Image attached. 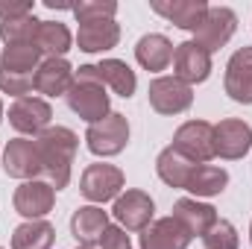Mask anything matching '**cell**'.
<instances>
[{
  "instance_id": "cell-1",
  "label": "cell",
  "mask_w": 252,
  "mask_h": 249,
  "mask_svg": "<svg viewBox=\"0 0 252 249\" xmlns=\"http://www.w3.org/2000/svg\"><path fill=\"white\" fill-rule=\"evenodd\" d=\"M38 153H41V167L50 179V185L56 190L67 187L70 182V167H73V156L79 147V138L67 129V126H50L38 135Z\"/></svg>"
},
{
  "instance_id": "cell-2",
  "label": "cell",
  "mask_w": 252,
  "mask_h": 249,
  "mask_svg": "<svg viewBox=\"0 0 252 249\" xmlns=\"http://www.w3.org/2000/svg\"><path fill=\"white\" fill-rule=\"evenodd\" d=\"M64 97H67L70 112H76L88 124H97V121L109 118V94H106V85L97 82V79L73 76V85Z\"/></svg>"
},
{
  "instance_id": "cell-3",
  "label": "cell",
  "mask_w": 252,
  "mask_h": 249,
  "mask_svg": "<svg viewBox=\"0 0 252 249\" xmlns=\"http://www.w3.org/2000/svg\"><path fill=\"white\" fill-rule=\"evenodd\" d=\"M85 144L94 156H118L124 153V147L129 144V124L124 115L112 112L109 118L97 121L88 126L85 132Z\"/></svg>"
},
{
  "instance_id": "cell-4",
  "label": "cell",
  "mask_w": 252,
  "mask_h": 249,
  "mask_svg": "<svg viewBox=\"0 0 252 249\" xmlns=\"http://www.w3.org/2000/svg\"><path fill=\"white\" fill-rule=\"evenodd\" d=\"M173 150L193 164H205L208 158H214V126L205 121L182 124L173 135Z\"/></svg>"
},
{
  "instance_id": "cell-5",
  "label": "cell",
  "mask_w": 252,
  "mask_h": 249,
  "mask_svg": "<svg viewBox=\"0 0 252 249\" xmlns=\"http://www.w3.org/2000/svg\"><path fill=\"white\" fill-rule=\"evenodd\" d=\"M235 30H238V15H235L229 6H208L202 24L193 30V32H196L193 41H196L199 47H205L208 53H214V50H220V47L235 35Z\"/></svg>"
},
{
  "instance_id": "cell-6",
  "label": "cell",
  "mask_w": 252,
  "mask_h": 249,
  "mask_svg": "<svg viewBox=\"0 0 252 249\" xmlns=\"http://www.w3.org/2000/svg\"><path fill=\"white\" fill-rule=\"evenodd\" d=\"M147 97H150V106L158 115H182V112H188L190 103H193L190 85H185L176 76H158V79H153Z\"/></svg>"
},
{
  "instance_id": "cell-7",
  "label": "cell",
  "mask_w": 252,
  "mask_h": 249,
  "mask_svg": "<svg viewBox=\"0 0 252 249\" xmlns=\"http://www.w3.org/2000/svg\"><path fill=\"white\" fill-rule=\"evenodd\" d=\"M3 170L6 176L12 179H35L38 173H44L41 167V153H38V144L30 141V138H15L9 141L6 153H3Z\"/></svg>"
},
{
  "instance_id": "cell-8",
  "label": "cell",
  "mask_w": 252,
  "mask_h": 249,
  "mask_svg": "<svg viewBox=\"0 0 252 249\" xmlns=\"http://www.w3.org/2000/svg\"><path fill=\"white\" fill-rule=\"evenodd\" d=\"M76 76H88V79H97L103 85H112L118 97L129 100L138 88V79H135V70L121 59H103L100 64H82L76 70Z\"/></svg>"
},
{
  "instance_id": "cell-9",
  "label": "cell",
  "mask_w": 252,
  "mask_h": 249,
  "mask_svg": "<svg viewBox=\"0 0 252 249\" xmlns=\"http://www.w3.org/2000/svg\"><path fill=\"white\" fill-rule=\"evenodd\" d=\"M121 187H124V173L115 164H88L79 182L82 196L91 202H109L121 193Z\"/></svg>"
},
{
  "instance_id": "cell-10",
  "label": "cell",
  "mask_w": 252,
  "mask_h": 249,
  "mask_svg": "<svg viewBox=\"0 0 252 249\" xmlns=\"http://www.w3.org/2000/svg\"><path fill=\"white\" fill-rule=\"evenodd\" d=\"M173 76L182 79L185 85H196L205 82L211 73V53L205 47H199L196 41H182L173 50Z\"/></svg>"
},
{
  "instance_id": "cell-11",
  "label": "cell",
  "mask_w": 252,
  "mask_h": 249,
  "mask_svg": "<svg viewBox=\"0 0 252 249\" xmlns=\"http://www.w3.org/2000/svg\"><path fill=\"white\" fill-rule=\"evenodd\" d=\"M112 214L121 226H126V232H144L156 214V202L144 190H126L124 196L115 199Z\"/></svg>"
},
{
  "instance_id": "cell-12",
  "label": "cell",
  "mask_w": 252,
  "mask_h": 249,
  "mask_svg": "<svg viewBox=\"0 0 252 249\" xmlns=\"http://www.w3.org/2000/svg\"><path fill=\"white\" fill-rule=\"evenodd\" d=\"M50 118H53V109L41 97H21L9 109V124L24 135H41L44 129H50Z\"/></svg>"
},
{
  "instance_id": "cell-13",
  "label": "cell",
  "mask_w": 252,
  "mask_h": 249,
  "mask_svg": "<svg viewBox=\"0 0 252 249\" xmlns=\"http://www.w3.org/2000/svg\"><path fill=\"white\" fill-rule=\"evenodd\" d=\"M252 150V126L244 121H220L214 126V156L244 158Z\"/></svg>"
},
{
  "instance_id": "cell-14",
  "label": "cell",
  "mask_w": 252,
  "mask_h": 249,
  "mask_svg": "<svg viewBox=\"0 0 252 249\" xmlns=\"http://www.w3.org/2000/svg\"><path fill=\"white\" fill-rule=\"evenodd\" d=\"M53 199H56V187L50 182L30 179L15 190V211L27 220H41L53 208Z\"/></svg>"
},
{
  "instance_id": "cell-15",
  "label": "cell",
  "mask_w": 252,
  "mask_h": 249,
  "mask_svg": "<svg viewBox=\"0 0 252 249\" xmlns=\"http://www.w3.org/2000/svg\"><path fill=\"white\" fill-rule=\"evenodd\" d=\"M76 41H79V50L85 53H103L121 41V27L112 18H88V21H79Z\"/></svg>"
},
{
  "instance_id": "cell-16",
  "label": "cell",
  "mask_w": 252,
  "mask_h": 249,
  "mask_svg": "<svg viewBox=\"0 0 252 249\" xmlns=\"http://www.w3.org/2000/svg\"><path fill=\"white\" fill-rule=\"evenodd\" d=\"M226 94L235 103H252V47L238 50L226 64Z\"/></svg>"
},
{
  "instance_id": "cell-17",
  "label": "cell",
  "mask_w": 252,
  "mask_h": 249,
  "mask_svg": "<svg viewBox=\"0 0 252 249\" xmlns=\"http://www.w3.org/2000/svg\"><path fill=\"white\" fill-rule=\"evenodd\" d=\"M188 244H190L188 229L176 217L156 220L141 235V249H188Z\"/></svg>"
},
{
  "instance_id": "cell-18",
  "label": "cell",
  "mask_w": 252,
  "mask_h": 249,
  "mask_svg": "<svg viewBox=\"0 0 252 249\" xmlns=\"http://www.w3.org/2000/svg\"><path fill=\"white\" fill-rule=\"evenodd\" d=\"M73 85V67L64 62V59H44L35 70V82L32 88L38 94H47V97H59L67 94Z\"/></svg>"
},
{
  "instance_id": "cell-19",
  "label": "cell",
  "mask_w": 252,
  "mask_h": 249,
  "mask_svg": "<svg viewBox=\"0 0 252 249\" xmlns=\"http://www.w3.org/2000/svg\"><path fill=\"white\" fill-rule=\"evenodd\" d=\"M153 12L167 18L170 24H176L179 30H196L208 12V3L205 0H153Z\"/></svg>"
},
{
  "instance_id": "cell-20",
  "label": "cell",
  "mask_w": 252,
  "mask_h": 249,
  "mask_svg": "<svg viewBox=\"0 0 252 249\" xmlns=\"http://www.w3.org/2000/svg\"><path fill=\"white\" fill-rule=\"evenodd\" d=\"M109 229V217L103 208H94V205H85L79 211H73L70 217V235L76 238L79 247H94L100 244L103 232Z\"/></svg>"
},
{
  "instance_id": "cell-21",
  "label": "cell",
  "mask_w": 252,
  "mask_h": 249,
  "mask_svg": "<svg viewBox=\"0 0 252 249\" xmlns=\"http://www.w3.org/2000/svg\"><path fill=\"white\" fill-rule=\"evenodd\" d=\"M173 217L188 229V235H205L214 223H217V211L205 202H196V199H176L173 205Z\"/></svg>"
},
{
  "instance_id": "cell-22",
  "label": "cell",
  "mask_w": 252,
  "mask_h": 249,
  "mask_svg": "<svg viewBox=\"0 0 252 249\" xmlns=\"http://www.w3.org/2000/svg\"><path fill=\"white\" fill-rule=\"evenodd\" d=\"M173 44L164 38V35H158V32H150V35H144L141 41H138V47H135V59L141 67H147V70H164L167 64L173 62Z\"/></svg>"
},
{
  "instance_id": "cell-23",
  "label": "cell",
  "mask_w": 252,
  "mask_h": 249,
  "mask_svg": "<svg viewBox=\"0 0 252 249\" xmlns=\"http://www.w3.org/2000/svg\"><path fill=\"white\" fill-rule=\"evenodd\" d=\"M38 56H41V50L35 47V41H30V44H6V50L0 56V70L15 73V76H35Z\"/></svg>"
},
{
  "instance_id": "cell-24",
  "label": "cell",
  "mask_w": 252,
  "mask_h": 249,
  "mask_svg": "<svg viewBox=\"0 0 252 249\" xmlns=\"http://www.w3.org/2000/svg\"><path fill=\"white\" fill-rule=\"evenodd\" d=\"M35 47L47 53V59H62L70 50V30L59 21H41L35 32Z\"/></svg>"
},
{
  "instance_id": "cell-25",
  "label": "cell",
  "mask_w": 252,
  "mask_h": 249,
  "mask_svg": "<svg viewBox=\"0 0 252 249\" xmlns=\"http://www.w3.org/2000/svg\"><path fill=\"white\" fill-rule=\"evenodd\" d=\"M156 167H158V176H161V182L170 187H188V179L190 173H193V161H188L182 153H176L173 147H167L161 156H158V161H156Z\"/></svg>"
},
{
  "instance_id": "cell-26",
  "label": "cell",
  "mask_w": 252,
  "mask_h": 249,
  "mask_svg": "<svg viewBox=\"0 0 252 249\" xmlns=\"http://www.w3.org/2000/svg\"><path fill=\"white\" fill-rule=\"evenodd\" d=\"M56 241V229L47 220H27L15 229L12 249H50Z\"/></svg>"
},
{
  "instance_id": "cell-27",
  "label": "cell",
  "mask_w": 252,
  "mask_h": 249,
  "mask_svg": "<svg viewBox=\"0 0 252 249\" xmlns=\"http://www.w3.org/2000/svg\"><path fill=\"white\" fill-rule=\"evenodd\" d=\"M229 185V173L223 170V167H211V164H196L193 167V173H190L188 179V187L193 196H217V193H223Z\"/></svg>"
},
{
  "instance_id": "cell-28",
  "label": "cell",
  "mask_w": 252,
  "mask_h": 249,
  "mask_svg": "<svg viewBox=\"0 0 252 249\" xmlns=\"http://www.w3.org/2000/svg\"><path fill=\"white\" fill-rule=\"evenodd\" d=\"M38 24L41 21H35L32 15H21V18L0 21V38L6 44H30V41H35Z\"/></svg>"
},
{
  "instance_id": "cell-29",
  "label": "cell",
  "mask_w": 252,
  "mask_h": 249,
  "mask_svg": "<svg viewBox=\"0 0 252 249\" xmlns=\"http://www.w3.org/2000/svg\"><path fill=\"white\" fill-rule=\"evenodd\" d=\"M208 249H238V232L229 220H217L205 235H202Z\"/></svg>"
},
{
  "instance_id": "cell-30",
  "label": "cell",
  "mask_w": 252,
  "mask_h": 249,
  "mask_svg": "<svg viewBox=\"0 0 252 249\" xmlns=\"http://www.w3.org/2000/svg\"><path fill=\"white\" fill-rule=\"evenodd\" d=\"M118 12V3H112V0H85V3H76L73 6V15L79 18V21H88V18H112Z\"/></svg>"
},
{
  "instance_id": "cell-31",
  "label": "cell",
  "mask_w": 252,
  "mask_h": 249,
  "mask_svg": "<svg viewBox=\"0 0 252 249\" xmlns=\"http://www.w3.org/2000/svg\"><path fill=\"white\" fill-rule=\"evenodd\" d=\"M100 247L103 249H132V244H129V235L121 226H109L103 232V238H100Z\"/></svg>"
},
{
  "instance_id": "cell-32",
  "label": "cell",
  "mask_w": 252,
  "mask_h": 249,
  "mask_svg": "<svg viewBox=\"0 0 252 249\" xmlns=\"http://www.w3.org/2000/svg\"><path fill=\"white\" fill-rule=\"evenodd\" d=\"M32 12V3L24 0V3H0V21H9V18H21V15H30Z\"/></svg>"
},
{
  "instance_id": "cell-33",
  "label": "cell",
  "mask_w": 252,
  "mask_h": 249,
  "mask_svg": "<svg viewBox=\"0 0 252 249\" xmlns=\"http://www.w3.org/2000/svg\"><path fill=\"white\" fill-rule=\"evenodd\" d=\"M0 121H3V103H0Z\"/></svg>"
},
{
  "instance_id": "cell-34",
  "label": "cell",
  "mask_w": 252,
  "mask_h": 249,
  "mask_svg": "<svg viewBox=\"0 0 252 249\" xmlns=\"http://www.w3.org/2000/svg\"><path fill=\"white\" fill-rule=\"evenodd\" d=\"M250 241H252V226H250Z\"/></svg>"
},
{
  "instance_id": "cell-35",
  "label": "cell",
  "mask_w": 252,
  "mask_h": 249,
  "mask_svg": "<svg viewBox=\"0 0 252 249\" xmlns=\"http://www.w3.org/2000/svg\"><path fill=\"white\" fill-rule=\"evenodd\" d=\"M79 249H91V247H79Z\"/></svg>"
}]
</instances>
